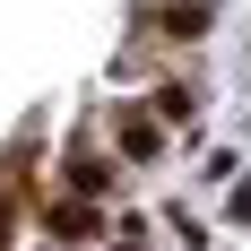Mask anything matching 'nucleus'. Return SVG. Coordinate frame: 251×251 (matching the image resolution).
I'll use <instances>...</instances> for the list:
<instances>
[{"instance_id":"nucleus-1","label":"nucleus","mask_w":251,"mask_h":251,"mask_svg":"<svg viewBox=\"0 0 251 251\" xmlns=\"http://www.w3.org/2000/svg\"><path fill=\"white\" fill-rule=\"evenodd\" d=\"M148 104H165V122H191V113H200V104H191V87H156Z\"/></svg>"}]
</instances>
